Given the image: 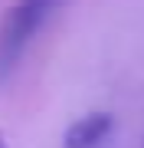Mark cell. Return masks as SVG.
I'll use <instances>...</instances> for the list:
<instances>
[{"mask_svg":"<svg viewBox=\"0 0 144 148\" xmlns=\"http://www.w3.org/2000/svg\"><path fill=\"white\" fill-rule=\"evenodd\" d=\"M59 0H16L10 13L0 23V82H7L16 73L23 53L30 49L33 36L49 20Z\"/></svg>","mask_w":144,"mask_h":148,"instance_id":"obj_1","label":"cell"},{"mask_svg":"<svg viewBox=\"0 0 144 148\" xmlns=\"http://www.w3.org/2000/svg\"><path fill=\"white\" fill-rule=\"evenodd\" d=\"M115 128V115L112 112H89V115L75 119L62 135V145L66 148H98L112 135Z\"/></svg>","mask_w":144,"mask_h":148,"instance_id":"obj_2","label":"cell"}]
</instances>
